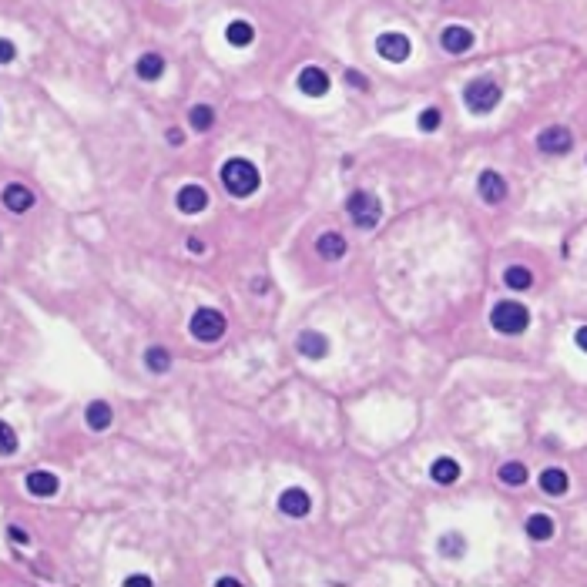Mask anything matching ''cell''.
I'll list each match as a JSON object with an SVG mask.
<instances>
[{
    "mask_svg": "<svg viewBox=\"0 0 587 587\" xmlns=\"http://www.w3.org/2000/svg\"><path fill=\"white\" fill-rule=\"evenodd\" d=\"M135 71L141 81H158V77L165 74V58H158V54H145V58H138Z\"/></svg>",
    "mask_w": 587,
    "mask_h": 587,
    "instance_id": "obj_19",
    "label": "cell"
},
{
    "mask_svg": "<svg viewBox=\"0 0 587 587\" xmlns=\"http://www.w3.org/2000/svg\"><path fill=\"white\" fill-rule=\"evenodd\" d=\"M14 58H17V47L11 44V41H4V37H0V64H11Z\"/></svg>",
    "mask_w": 587,
    "mask_h": 587,
    "instance_id": "obj_30",
    "label": "cell"
},
{
    "mask_svg": "<svg viewBox=\"0 0 587 587\" xmlns=\"http://www.w3.org/2000/svg\"><path fill=\"white\" fill-rule=\"evenodd\" d=\"M376 51H379V58L400 64V60L409 58V37L407 34H383L376 41Z\"/></svg>",
    "mask_w": 587,
    "mask_h": 587,
    "instance_id": "obj_7",
    "label": "cell"
},
{
    "mask_svg": "<svg viewBox=\"0 0 587 587\" xmlns=\"http://www.w3.org/2000/svg\"><path fill=\"white\" fill-rule=\"evenodd\" d=\"M463 547H467V543H463L460 534H447V537L440 541V550H443L447 558H460V554H463Z\"/></svg>",
    "mask_w": 587,
    "mask_h": 587,
    "instance_id": "obj_27",
    "label": "cell"
},
{
    "mask_svg": "<svg viewBox=\"0 0 587 587\" xmlns=\"http://www.w3.org/2000/svg\"><path fill=\"white\" fill-rule=\"evenodd\" d=\"M4 209L14 211V215H24V211L34 205V192H30L27 185H20V181H14V185H7L4 188Z\"/></svg>",
    "mask_w": 587,
    "mask_h": 587,
    "instance_id": "obj_8",
    "label": "cell"
},
{
    "mask_svg": "<svg viewBox=\"0 0 587 587\" xmlns=\"http://www.w3.org/2000/svg\"><path fill=\"white\" fill-rule=\"evenodd\" d=\"M296 349H299L302 356H309V360H322L326 352H329V339L316 329H305L299 332V339H296Z\"/></svg>",
    "mask_w": 587,
    "mask_h": 587,
    "instance_id": "obj_11",
    "label": "cell"
},
{
    "mask_svg": "<svg viewBox=\"0 0 587 587\" xmlns=\"http://www.w3.org/2000/svg\"><path fill=\"white\" fill-rule=\"evenodd\" d=\"M222 181H225V188L232 195L245 198L258 188V168L252 161H245V158H228L222 165Z\"/></svg>",
    "mask_w": 587,
    "mask_h": 587,
    "instance_id": "obj_1",
    "label": "cell"
},
{
    "mask_svg": "<svg viewBox=\"0 0 587 587\" xmlns=\"http://www.w3.org/2000/svg\"><path fill=\"white\" fill-rule=\"evenodd\" d=\"M316 252L326 258V262H336V258L346 256V239H343L339 232H326V235H319Z\"/></svg>",
    "mask_w": 587,
    "mask_h": 587,
    "instance_id": "obj_16",
    "label": "cell"
},
{
    "mask_svg": "<svg viewBox=\"0 0 587 587\" xmlns=\"http://www.w3.org/2000/svg\"><path fill=\"white\" fill-rule=\"evenodd\" d=\"M188 329L202 343H215V339L225 336V316L218 309H198L195 316H192V322H188Z\"/></svg>",
    "mask_w": 587,
    "mask_h": 587,
    "instance_id": "obj_5",
    "label": "cell"
},
{
    "mask_svg": "<svg viewBox=\"0 0 587 587\" xmlns=\"http://www.w3.org/2000/svg\"><path fill=\"white\" fill-rule=\"evenodd\" d=\"M346 81H349V88H360V91L369 88V84H366V74H360V71H346Z\"/></svg>",
    "mask_w": 587,
    "mask_h": 587,
    "instance_id": "obj_31",
    "label": "cell"
},
{
    "mask_svg": "<svg viewBox=\"0 0 587 587\" xmlns=\"http://www.w3.org/2000/svg\"><path fill=\"white\" fill-rule=\"evenodd\" d=\"M440 121H443V114H440V107H426L420 114V128L423 131H437Z\"/></svg>",
    "mask_w": 587,
    "mask_h": 587,
    "instance_id": "obj_29",
    "label": "cell"
},
{
    "mask_svg": "<svg viewBox=\"0 0 587 587\" xmlns=\"http://www.w3.org/2000/svg\"><path fill=\"white\" fill-rule=\"evenodd\" d=\"M346 211L360 228H373L383 218V205H379V198L373 192H352L346 202Z\"/></svg>",
    "mask_w": 587,
    "mask_h": 587,
    "instance_id": "obj_4",
    "label": "cell"
},
{
    "mask_svg": "<svg viewBox=\"0 0 587 587\" xmlns=\"http://www.w3.org/2000/svg\"><path fill=\"white\" fill-rule=\"evenodd\" d=\"M463 101H467V107L473 114H487V111H494V107L500 105V84L490 81V77H477V81L467 84Z\"/></svg>",
    "mask_w": 587,
    "mask_h": 587,
    "instance_id": "obj_2",
    "label": "cell"
},
{
    "mask_svg": "<svg viewBox=\"0 0 587 587\" xmlns=\"http://www.w3.org/2000/svg\"><path fill=\"white\" fill-rule=\"evenodd\" d=\"M567 487H571V480H567V473L558 467L543 470L541 473V490L543 494H550V497H560V494H567Z\"/></svg>",
    "mask_w": 587,
    "mask_h": 587,
    "instance_id": "obj_17",
    "label": "cell"
},
{
    "mask_svg": "<svg viewBox=\"0 0 587 587\" xmlns=\"http://www.w3.org/2000/svg\"><path fill=\"white\" fill-rule=\"evenodd\" d=\"M205 205H209V195H205L202 185H185L178 192V209L185 211V215H195V211H202Z\"/></svg>",
    "mask_w": 587,
    "mask_h": 587,
    "instance_id": "obj_15",
    "label": "cell"
},
{
    "mask_svg": "<svg viewBox=\"0 0 587 587\" xmlns=\"http://www.w3.org/2000/svg\"><path fill=\"white\" fill-rule=\"evenodd\" d=\"M490 322L503 336H517V332H524L530 326V312L520 302H497L494 312H490Z\"/></svg>",
    "mask_w": 587,
    "mask_h": 587,
    "instance_id": "obj_3",
    "label": "cell"
},
{
    "mask_svg": "<svg viewBox=\"0 0 587 587\" xmlns=\"http://www.w3.org/2000/svg\"><path fill=\"white\" fill-rule=\"evenodd\" d=\"M309 507H312V500H309V494L299 490V487H289V490H282V497H279V510L286 513V517H305Z\"/></svg>",
    "mask_w": 587,
    "mask_h": 587,
    "instance_id": "obj_9",
    "label": "cell"
},
{
    "mask_svg": "<svg viewBox=\"0 0 587 587\" xmlns=\"http://www.w3.org/2000/svg\"><path fill=\"white\" fill-rule=\"evenodd\" d=\"M443 51H450V54H467L470 47H473V30L460 27V24H453V27L443 30Z\"/></svg>",
    "mask_w": 587,
    "mask_h": 587,
    "instance_id": "obj_12",
    "label": "cell"
},
{
    "mask_svg": "<svg viewBox=\"0 0 587 587\" xmlns=\"http://www.w3.org/2000/svg\"><path fill=\"white\" fill-rule=\"evenodd\" d=\"M503 282H507L510 289H517V292H520V289H530L534 275H530L527 265H510V269H507V275H503Z\"/></svg>",
    "mask_w": 587,
    "mask_h": 587,
    "instance_id": "obj_23",
    "label": "cell"
},
{
    "mask_svg": "<svg viewBox=\"0 0 587 587\" xmlns=\"http://www.w3.org/2000/svg\"><path fill=\"white\" fill-rule=\"evenodd\" d=\"M124 584H128V587H148V584H151V577H141V574H135V577H128Z\"/></svg>",
    "mask_w": 587,
    "mask_h": 587,
    "instance_id": "obj_32",
    "label": "cell"
},
{
    "mask_svg": "<svg viewBox=\"0 0 587 587\" xmlns=\"http://www.w3.org/2000/svg\"><path fill=\"white\" fill-rule=\"evenodd\" d=\"M527 537L530 541H550L554 537V520L547 513H534L527 520Z\"/></svg>",
    "mask_w": 587,
    "mask_h": 587,
    "instance_id": "obj_21",
    "label": "cell"
},
{
    "mask_svg": "<svg viewBox=\"0 0 587 587\" xmlns=\"http://www.w3.org/2000/svg\"><path fill=\"white\" fill-rule=\"evenodd\" d=\"M225 37H228V44L232 47H249L252 41H256V30H252L249 20H232L228 30H225Z\"/></svg>",
    "mask_w": 587,
    "mask_h": 587,
    "instance_id": "obj_20",
    "label": "cell"
},
{
    "mask_svg": "<svg viewBox=\"0 0 587 587\" xmlns=\"http://www.w3.org/2000/svg\"><path fill=\"white\" fill-rule=\"evenodd\" d=\"M537 145H541L543 154H567V151H571V145H574V138H571V131H567V128L554 124V128L541 131Z\"/></svg>",
    "mask_w": 587,
    "mask_h": 587,
    "instance_id": "obj_6",
    "label": "cell"
},
{
    "mask_svg": "<svg viewBox=\"0 0 587 587\" xmlns=\"http://www.w3.org/2000/svg\"><path fill=\"white\" fill-rule=\"evenodd\" d=\"M500 480L507 483V487H520V483L527 480V467L524 463H503L500 467Z\"/></svg>",
    "mask_w": 587,
    "mask_h": 587,
    "instance_id": "obj_26",
    "label": "cell"
},
{
    "mask_svg": "<svg viewBox=\"0 0 587 587\" xmlns=\"http://www.w3.org/2000/svg\"><path fill=\"white\" fill-rule=\"evenodd\" d=\"M477 188H480V198L490 202V205H497V202L507 198V181L500 178L497 171H483L480 181H477Z\"/></svg>",
    "mask_w": 587,
    "mask_h": 587,
    "instance_id": "obj_13",
    "label": "cell"
},
{
    "mask_svg": "<svg viewBox=\"0 0 587 587\" xmlns=\"http://www.w3.org/2000/svg\"><path fill=\"white\" fill-rule=\"evenodd\" d=\"M188 249H192V252H205V245H202V239H188Z\"/></svg>",
    "mask_w": 587,
    "mask_h": 587,
    "instance_id": "obj_36",
    "label": "cell"
},
{
    "mask_svg": "<svg viewBox=\"0 0 587 587\" xmlns=\"http://www.w3.org/2000/svg\"><path fill=\"white\" fill-rule=\"evenodd\" d=\"M145 362H148L151 373H168V366H171V356H168V349L151 346L148 352H145Z\"/></svg>",
    "mask_w": 587,
    "mask_h": 587,
    "instance_id": "obj_25",
    "label": "cell"
},
{
    "mask_svg": "<svg viewBox=\"0 0 587 587\" xmlns=\"http://www.w3.org/2000/svg\"><path fill=\"white\" fill-rule=\"evenodd\" d=\"M168 141H171V145H175V148H178L181 141H185V135H181L178 128H171V131H168Z\"/></svg>",
    "mask_w": 587,
    "mask_h": 587,
    "instance_id": "obj_33",
    "label": "cell"
},
{
    "mask_svg": "<svg viewBox=\"0 0 587 587\" xmlns=\"http://www.w3.org/2000/svg\"><path fill=\"white\" fill-rule=\"evenodd\" d=\"M11 537H14V543H27V534L20 527H11Z\"/></svg>",
    "mask_w": 587,
    "mask_h": 587,
    "instance_id": "obj_34",
    "label": "cell"
},
{
    "mask_svg": "<svg viewBox=\"0 0 587 587\" xmlns=\"http://www.w3.org/2000/svg\"><path fill=\"white\" fill-rule=\"evenodd\" d=\"M574 339H577V346L587 352V326H584V329H577V336H574Z\"/></svg>",
    "mask_w": 587,
    "mask_h": 587,
    "instance_id": "obj_35",
    "label": "cell"
},
{
    "mask_svg": "<svg viewBox=\"0 0 587 587\" xmlns=\"http://www.w3.org/2000/svg\"><path fill=\"white\" fill-rule=\"evenodd\" d=\"M14 450H17V433L4 420H0V453H4V456H11Z\"/></svg>",
    "mask_w": 587,
    "mask_h": 587,
    "instance_id": "obj_28",
    "label": "cell"
},
{
    "mask_svg": "<svg viewBox=\"0 0 587 587\" xmlns=\"http://www.w3.org/2000/svg\"><path fill=\"white\" fill-rule=\"evenodd\" d=\"M24 487H27L34 497H54L60 483H58V477H54V473H47V470H34V473H27Z\"/></svg>",
    "mask_w": 587,
    "mask_h": 587,
    "instance_id": "obj_14",
    "label": "cell"
},
{
    "mask_svg": "<svg viewBox=\"0 0 587 587\" xmlns=\"http://www.w3.org/2000/svg\"><path fill=\"white\" fill-rule=\"evenodd\" d=\"M188 121H192L195 131H209L211 124H215V111H211L209 105H195L192 111H188Z\"/></svg>",
    "mask_w": 587,
    "mask_h": 587,
    "instance_id": "obj_24",
    "label": "cell"
},
{
    "mask_svg": "<svg viewBox=\"0 0 587 587\" xmlns=\"http://www.w3.org/2000/svg\"><path fill=\"white\" fill-rule=\"evenodd\" d=\"M430 477L437 483H456L460 480V463L453 460V456H440V460H433V467H430Z\"/></svg>",
    "mask_w": 587,
    "mask_h": 587,
    "instance_id": "obj_18",
    "label": "cell"
},
{
    "mask_svg": "<svg viewBox=\"0 0 587 587\" xmlns=\"http://www.w3.org/2000/svg\"><path fill=\"white\" fill-rule=\"evenodd\" d=\"M299 91L302 94H309V98H322L326 91H329V77H326V71L322 67H305V71H299Z\"/></svg>",
    "mask_w": 587,
    "mask_h": 587,
    "instance_id": "obj_10",
    "label": "cell"
},
{
    "mask_svg": "<svg viewBox=\"0 0 587 587\" xmlns=\"http://www.w3.org/2000/svg\"><path fill=\"white\" fill-rule=\"evenodd\" d=\"M111 416H114V413H111V407H107V403H101V400L88 407V426L94 430V433L107 430V426H111Z\"/></svg>",
    "mask_w": 587,
    "mask_h": 587,
    "instance_id": "obj_22",
    "label": "cell"
}]
</instances>
